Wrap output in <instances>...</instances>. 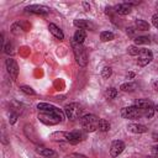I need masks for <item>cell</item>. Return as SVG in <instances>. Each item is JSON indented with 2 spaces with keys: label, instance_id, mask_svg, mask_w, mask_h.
Segmentation results:
<instances>
[{
  "label": "cell",
  "instance_id": "6da1fadb",
  "mask_svg": "<svg viewBox=\"0 0 158 158\" xmlns=\"http://www.w3.org/2000/svg\"><path fill=\"white\" fill-rule=\"evenodd\" d=\"M38 109V118L46 125H56L64 121L65 114L63 110L48 102H40L37 105Z\"/></svg>",
  "mask_w": 158,
  "mask_h": 158
},
{
  "label": "cell",
  "instance_id": "7a4b0ae2",
  "mask_svg": "<svg viewBox=\"0 0 158 158\" xmlns=\"http://www.w3.org/2000/svg\"><path fill=\"white\" fill-rule=\"evenodd\" d=\"M99 117L96 115H93V114H88V115H84L80 117V125H81V128L85 131V132H94L98 130L99 127Z\"/></svg>",
  "mask_w": 158,
  "mask_h": 158
},
{
  "label": "cell",
  "instance_id": "3957f363",
  "mask_svg": "<svg viewBox=\"0 0 158 158\" xmlns=\"http://www.w3.org/2000/svg\"><path fill=\"white\" fill-rule=\"evenodd\" d=\"M70 44H72V48H73V52H74L77 63L79 65H81V67H85L88 64V53H86L85 47L83 44L77 43L74 40L70 41Z\"/></svg>",
  "mask_w": 158,
  "mask_h": 158
},
{
  "label": "cell",
  "instance_id": "277c9868",
  "mask_svg": "<svg viewBox=\"0 0 158 158\" xmlns=\"http://www.w3.org/2000/svg\"><path fill=\"white\" fill-rule=\"evenodd\" d=\"M49 139L56 141V142H68L72 144L79 143V141L75 138L73 132H65V131H57L49 135Z\"/></svg>",
  "mask_w": 158,
  "mask_h": 158
},
{
  "label": "cell",
  "instance_id": "5b68a950",
  "mask_svg": "<svg viewBox=\"0 0 158 158\" xmlns=\"http://www.w3.org/2000/svg\"><path fill=\"white\" fill-rule=\"evenodd\" d=\"M81 112H83V109L78 102H70L64 107V114L69 120L79 118L81 116Z\"/></svg>",
  "mask_w": 158,
  "mask_h": 158
},
{
  "label": "cell",
  "instance_id": "8992f818",
  "mask_svg": "<svg viewBox=\"0 0 158 158\" xmlns=\"http://www.w3.org/2000/svg\"><path fill=\"white\" fill-rule=\"evenodd\" d=\"M121 116L123 118H128V120H136L139 117H143L142 115V110L137 106H127V107H122L121 109Z\"/></svg>",
  "mask_w": 158,
  "mask_h": 158
},
{
  "label": "cell",
  "instance_id": "52a82bcc",
  "mask_svg": "<svg viewBox=\"0 0 158 158\" xmlns=\"http://www.w3.org/2000/svg\"><path fill=\"white\" fill-rule=\"evenodd\" d=\"M153 59V54L149 49L147 48H141V52L138 54V59H137V64L139 67H144L147 65L148 63H151Z\"/></svg>",
  "mask_w": 158,
  "mask_h": 158
},
{
  "label": "cell",
  "instance_id": "ba28073f",
  "mask_svg": "<svg viewBox=\"0 0 158 158\" xmlns=\"http://www.w3.org/2000/svg\"><path fill=\"white\" fill-rule=\"evenodd\" d=\"M5 64H6V69H7V73L10 74V77H11V79L16 80L17 75H19V65H17L16 60L14 58H7Z\"/></svg>",
  "mask_w": 158,
  "mask_h": 158
},
{
  "label": "cell",
  "instance_id": "9c48e42d",
  "mask_svg": "<svg viewBox=\"0 0 158 158\" xmlns=\"http://www.w3.org/2000/svg\"><path fill=\"white\" fill-rule=\"evenodd\" d=\"M125 147L126 146H125V143L122 141H120V139L114 141L111 143V147H110V154H111V157H118L125 151Z\"/></svg>",
  "mask_w": 158,
  "mask_h": 158
},
{
  "label": "cell",
  "instance_id": "30bf717a",
  "mask_svg": "<svg viewBox=\"0 0 158 158\" xmlns=\"http://www.w3.org/2000/svg\"><path fill=\"white\" fill-rule=\"evenodd\" d=\"M26 10L28 11V12H32V14H36V15H47V14H49V11H51V9L49 7H47V6H44V5H30V6H27L26 7Z\"/></svg>",
  "mask_w": 158,
  "mask_h": 158
},
{
  "label": "cell",
  "instance_id": "8fae6325",
  "mask_svg": "<svg viewBox=\"0 0 158 158\" xmlns=\"http://www.w3.org/2000/svg\"><path fill=\"white\" fill-rule=\"evenodd\" d=\"M23 132H25L26 137H27L30 141H32L33 143H38V142H40L38 136H37V133H36V131H35V128H33L32 125L26 123L25 127H23Z\"/></svg>",
  "mask_w": 158,
  "mask_h": 158
},
{
  "label": "cell",
  "instance_id": "7c38bea8",
  "mask_svg": "<svg viewBox=\"0 0 158 158\" xmlns=\"http://www.w3.org/2000/svg\"><path fill=\"white\" fill-rule=\"evenodd\" d=\"M73 25L79 30H95V25L89 20H74Z\"/></svg>",
  "mask_w": 158,
  "mask_h": 158
},
{
  "label": "cell",
  "instance_id": "4fadbf2b",
  "mask_svg": "<svg viewBox=\"0 0 158 158\" xmlns=\"http://www.w3.org/2000/svg\"><path fill=\"white\" fill-rule=\"evenodd\" d=\"M36 152L40 154V156H43L46 158H56L57 157V153L49 148H46L43 146H37L36 147Z\"/></svg>",
  "mask_w": 158,
  "mask_h": 158
},
{
  "label": "cell",
  "instance_id": "5bb4252c",
  "mask_svg": "<svg viewBox=\"0 0 158 158\" xmlns=\"http://www.w3.org/2000/svg\"><path fill=\"white\" fill-rule=\"evenodd\" d=\"M127 130L133 133H144L148 131L147 126L141 125V123H130V125H127Z\"/></svg>",
  "mask_w": 158,
  "mask_h": 158
},
{
  "label": "cell",
  "instance_id": "9a60e30c",
  "mask_svg": "<svg viewBox=\"0 0 158 158\" xmlns=\"http://www.w3.org/2000/svg\"><path fill=\"white\" fill-rule=\"evenodd\" d=\"M131 10H132V6L128 5L127 2H122V4H118L115 6V11L118 15H128L131 12Z\"/></svg>",
  "mask_w": 158,
  "mask_h": 158
},
{
  "label": "cell",
  "instance_id": "2e32d148",
  "mask_svg": "<svg viewBox=\"0 0 158 158\" xmlns=\"http://www.w3.org/2000/svg\"><path fill=\"white\" fill-rule=\"evenodd\" d=\"M48 30H49V32H51L56 38H58V40H63V38H64V33H63V31H62L57 25H54V23H49V25H48Z\"/></svg>",
  "mask_w": 158,
  "mask_h": 158
},
{
  "label": "cell",
  "instance_id": "e0dca14e",
  "mask_svg": "<svg viewBox=\"0 0 158 158\" xmlns=\"http://www.w3.org/2000/svg\"><path fill=\"white\" fill-rule=\"evenodd\" d=\"M135 106L139 107V109H151V107H154L153 106V102L148 99H138L135 101Z\"/></svg>",
  "mask_w": 158,
  "mask_h": 158
},
{
  "label": "cell",
  "instance_id": "ac0fdd59",
  "mask_svg": "<svg viewBox=\"0 0 158 158\" xmlns=\"http://www.w3.org/2000/svg\"><path fill=\"white\" fill-rule=\"evenodd\" d=\"M85 38H86V32L84 30H77L75 33H74V36H73V40L77 43H79V44H83V42H84Z\"/></svg>",
  "mask_w": 158,
  "mask_h": 158
},
{
  "label": "cell",
  "instance_id": "d6986e66",
  "mask_svg": "<svg viewBox=\"0 0 158 158\" xmlns=\"http://www.w3.org/2000/svg\"><path fill=\"white\" fill-rule=\"evenodd\" d=\"M135 26L139 31H148L149 30V23L147 21H144V20H141V19H137L135 21Z\"/></svg>",
  "mask_w": 158,
  "mask_h": 158
},
{
  "label": "cell",
  "instance_id": "ffe728a7",
  "mask_svg": "<svg viewBox=\"0 0 158 158\" xmlns=\"http://www.w3.org/2000/svg\"><path fill=\"white\" fill-rule=\"evenodd\" d=\"M114 38H115V35L110 31H102L100 33V40L102 42H109V41H112Z\"/></svg>",
  "mask_w": 158,
  "mask_h": 158
},
{
  "label": "cell",
  "instance_id": "44dd1931",
  "mask_svg": "<svg viewBox=\"0 0 158 158\" xmlns=\"http://www.w3.org/2000/svg\"><path fill=\"white\" fill-rule=\"evenodd\" d=\"M98 130L101 131V132L109 131L110 130V122L107 120H105V118H100L99 120V127H98Z\"/></svg>",
  "mask_w": 158,
  "mask_h": 158
},
{
  "label": "cell",
  "instance_id": "7402d4cb",
  "mask_svg": "<svg viewBox=\"0 0 158 158\" xmlns=\"http://www.w3.org/2000/svg\"><path fill=\"white\" fill-rule=\"evenodd\" d=\"M136 86H137L136 83H123V84H121L120 89L122 91H133L136 89Z\"/></svg>",
  "mask_w": 158,
  "mask_h": 158
},
{
  "label": "cell",
  "instance_id": "603a6c76",
  "mask_svg": "<svg viewBox=\"0 0 158 158\" xmlns=\"http://www.w3.org/2000/svg\"><path fill=\"white\" fill-rule=\"evenodd\" d=\"M105 96H106V99H109V100L115 99V98L117 96V89H116V88H109V89L105 91Z\"/></svg>",
  "mask_w": 158,
  "mask_h": 158
},
{
  "label": "cell",
  "instance_id": "cb8c5ba5",
  "mask_svg": "<svg viewBox=\"0 0 158 158\" xmlns=\"http://www.w3.org/2000/svg\"><path fill=\"white\" fill-rule=\"evenodd\" d=\"M133 41H135V44H136V46H138V44H147V43H149V38H148V37H146V36L136 37Z\"/></svg>",
  "mask_w": 158,
  "mask_h": 158
},
{
  "label": "cell",
  "instance_id": "d4e9b609",
  "mask_svg": "<svg viewBox=\"0 0 158 158\" xmlns=\"http://www.w3.org/2000/svg\"><path fill=\"white\" fill-rule=\"evenodd\" d=\"M20 90L23 94H26V95H36V91L31 86H28V85H21L20 86Z\"/></svg>",
  "mask_w": 158,
  "mask_h": 158
},
{
  "label": "cell",
  "instance_id": "484cf974",
  "mask_svg": "<svg viewBox=\"0 0 158 158\" xmlns=\"http://www.w3.org/2000/svg\"><path fill=\"white\" fill-rule=\"evenodd\" d=\"M141 52V48H138V46H130L127 48V53L131 56H138Z\"/></svg>",
  "mask_w": 158,
  "mask_h": 158
},
{
  "label": "cell",
  "instance_id": "4316f807",
  "mask_svg": "<svg viewBox=\"0 0 158 158\" xmlns=\"http://www.w3.org/2000/svg\"><path fill=\"white\" fill-rule=\"evenodd\" d=\"M4 52H5L6 54H14V53H15L12 42H7V43L4 46Z\"/></svg>",
  "mask_w": 158,
  "mask_h": 158
},
{
  "label": "cell",
  "instance_id": "83f0119b",
  "mask_svg": "<svg viewBox=\"0 0 158 158\" xmlns=\"http://www.w3.org/2000/svg\"><path fill=\"white\" fill-rule=\"evenodd\" d=\"M111 74H112V69H111L110 67H105V68H102V70H101V77H102V78L107 79L109 77H111Z\"/></svg>",
  "mask_w": 158,
  "mask_h": 158
},
{
  "label": "cell",
  "instance_id": "f1b7e54d",
  "mask_svg": "<svg viewBox=\"0 0 158 158\" xmlns=\"http://www.w3.org/2000/svg\"><path fill=\"white\" fill-rule=\"evenodd\" d=\"M21 30H22V28H21L20 23H14V25L11 26V32H12L14 35H16V36L21 33Z\"/></svg>",
  "mask_w": 158,
  "mask_h": 158
},
{
  "label": "cell",
  "instance_id": "f546056e",
  "mask_svg": "<svg viewBox=\"0 0 158 158\" xmlns=\"http://www.w3.org/2000/svg\"><path fill=\"white\" fill-rule=\"evenodd\" d=\"M65 158H86V157L83 154H79V153H70V154L65 156Z\"/></svg>",
  "mask_w": 158,
  "mask_h": 158
},
{
  "label": "cell",
  "instance_id": "4dcf8cb0",
  "mask_svg": "<svg viewBox=\"0 0 158 158\" xmlns=\"http://www.w3.org/2000/svg\"><path fill=\"white\" fill-rule=\"evenodd\" d=\"M152 23H153V26L156 28H158V14H154L152 16Z\"/></svg>",
  "mask_w": 158,
  "mask_h": 158
},
{
  "label": "cell",
  "instance_id": "1f68e13d",
  "mask_svg": "<svg viewBox=\"0 0 158 158\" xmlns=\"http://www.w3.org/2000/svg\"><path fill=\"white\" fill-rule=\"evenodd\" d=\"M17 116H19V115H17L16 112H10V123H15Z\"/></svg>",
  "mask_w": 158,
  "mask_h": 158
},
{
  "label": "cell",
  "instance_id": "d6a6232c",
  "mask_svg": "<svg viewBox=\"0 0 158 158\" xmlns=\"http://www.w3.org/2000/svg\"><path fill=\"white\" fill-rule=\"evenodd\" d=\"M151 151H152V153H153V154L158 156V144H156V146H152V147H151Z\"/></svg>",
  "mask_w": 158,
  "mask_h": 158
},
{
  "label": "cell",
  "instance_id": "836d02e7",
  "mask_svg": "<svg viewBox=\"0 0 158 158\" xmlns=\"http://www.w3.org/2000/svg\"><path fill=\"white\" fill-rule=\"evenodd\" d=\"M152 138H153L154 141H157V142H158V133H157V132H156V133H153V135H152Z\"/></svg>",
  "mask_w": 158,
  "mask_h": 158
},
{
  "label": "cell",
  "instance_id": "e575fe53",
  "mask_svg": "<svg viewBox=\"0 0 158 158\" xmlns=\"http://www.w3.org/2000/svg\"><path fill=\"white\" fill-rule=\"evenodd\" d=\"M153 89L154 90H158V81H154L153 83Z\"/></svg>",
  "mask_w": 158,
  "mask_h": 158
},
{
  "label": "cell",
  "instance_id": "d590c367",
  "mask_svg": "<svg viewBox=\"0 0 158 158\" xmlns=\"http://www.w3.org/2000/svg\"><path fill=\"white\" fill-rule=\"evenodd\" d=\"M83 5H84L85 10H89V9H90V6H89V4H88V2H83Z\"/></svg>",
  "mask_w": 158,
  "mask_h": 158
},
{
  "label": "cell",
  "instance_id": "8d00e7d4",
  "mask_svg": "<svg viewBox=\"0 0 158 158\" xmlns=\"http://www.w3.org/2000/svg\"><path fill=\"white\" fill-rule=\"evenodd\" d=\"M127 33L132 35V33H133V28H131V27H130V28H127Z\"/></svg>",
  "mask_w": 158,
  "mask_h": 158
},
{
  "label": "cell",
  "instance_id": "74e56055",
  "mask_svg": "<svg viewBox=\"0 0 158 158\" xmlns=\"http://www.w3.org/2000/svg\"><path fill=\"white\" fill-rule=\"evenodd\" d=\"M144 158H158V156L153 154V156H147V157H144Z\"/></svg>",
  "mask_w": 158,
  "mask_h": 158
},
{
  "label": "cell",
  "instance_id": "f35d334b",
  "mask_svg": "<svg viewBox=\"0 0 158 158\" xmlns=\"http://www.w3.org/2000/svg\"><path fill=\"white\" fill-rule=\"evenodd\" d=\"M128 77H130V78H133V77H135V74H133V73H130V74H128Z\"/></svg>",
  "mask_w": 158,
  "mask_h": 158
},
{
  "label": "cell",
  "instance_id": "ab89813d",
  "mask_svg": "<svg viewBox=\"0 0 158 158\" xmlns=\"http://www.w3.org/2000/svg\"><path fill=\"white\" fill-rule=\"evenodd\" d=\"M154 110H156V111H158V105H157V106L154 107Z\"/></svg>",
  "mask_w": 158,
  "mask_h": 158
}]
</instances>
